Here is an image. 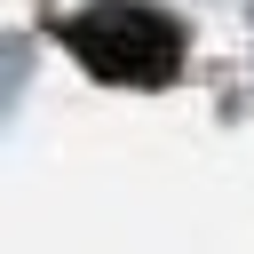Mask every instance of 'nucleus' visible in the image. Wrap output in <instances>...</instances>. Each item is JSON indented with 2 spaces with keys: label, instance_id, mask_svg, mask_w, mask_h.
Wrapping results in <instances>:
<instances>
[{
  "label": "nucleus",
  "instance_id": "nucleus-1",
  "mask_svg": "<svg viewBox=\"0 0 254 254\" xmlns=\"http://www.w3.org/2000/svg\"><path fill=\"white\" fill-rule=\"evenodd\" d=\"M64 40H71V56H79L95 79H111V87H159V79H175V64H183L175 16H159V8H143V0H95V8H79Z\"/></svg>",
  "mask_w": 254,
  "mask_h": 254
}]
</instances>
